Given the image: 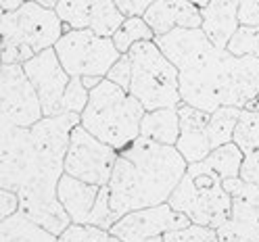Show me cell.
Returning <instances> with one entry per match:
<instances>
[{"label": "cell", "mask_w": 259, "mask_h": 242, "mask_svg": "<svg viewBox=\"0 0 259 242\" xmlns=\"http://www.w3.org/2000/svg\"><path fill=\"white\" fill-rule=\"evenodd\" d=\"M144 113V107L132 94L103 77V82L90 90L86 109L79 115V125L119 153L140 136Z\"/></svg>", "instance_id": "obj_4"}, {"label": "cell", "mask_w": 259, "mask_h": 242, "mask_svg": "<svg viewBox=\"0 0 259 242\" xmlns=\"http://www.w3.org/2000/svg\"><path fill=\"white\" fill-rule=\"evenodd\" d=\"M42 107L21 65L0 67V169L15 157L29 127L40 121Z\"/></svg>", "instance_id": "obj_6"}, {"label": "cell", "mask_w": 259, "mask_h": 242, "mask_svg": "<svg viewBox=\"0 0 259 242\" xmlns=\"http://www.w3.org/2000/svg\"><path fill=\"white\" fill-rule=\"evenodd\" d=\"M117 5V9L125 15V17H132V15H142L151 7L153 0H113Z\"/></svg>", "instance_id": "obj_33"}, {"label": "cell", "mask_w": 259, "mask_h": 242, "mask_svg": "<svg viewBox=\"0 0 259 242\" xmlns=\"http://www.w3.org/2000/svg\"><path fill=\"white\" fill-rule=\"evenodd\" d=\"M17 211H19L17 192H13L9 188H0V221H5L7 217L15 215Z\"/></svg>", "instance_id": "obj_32"}, {"label": "cell", "mask_w": 259, "mask_h": 242, "mask_svg": "<svg viewBox=\"0 0 259 242\" xmlns=\"http://www.w3.org/2000/svg\"><path fill=\"white\" fill-rule=\"evenodd\" d=\"M203 161L222 177V180L238 177L240 167H242V151L234 142H228V144H224V147L213 149Z\"/></svg>", "instance_id": "obj_24"}, {"label": "cell", "mask_w": 259, "mask_h": 242, "mask_svg": "<svg viewBox=\"0 0 259 242\" xmlns=\"http://www.w3.org/2000/svg\"><path fill=\"white\" fill-rule=\"evenodd\" d=\"M190 3H192V5H197V7L201 9V7H205V5L209 3V0H190Z\"/></svg>", "instance_id": "obj_37"}, {"label": "cell", "mask_w": 259, "mask_h": 242, "mask_svg": "<svg viewBox=\"0 0 259 242\" xmlns=\"http://www.w3.org/2000/svg\"><path fill=\"white\" fill-rule=\"evenodd\" d=\"M236 17L240 25H259V0H236Z\"/></svg>", "instance_id": "obj_31"}, {"label": "cell", "mask_w": 259, "mask_h": 242, "mask_svg": "<svg viewBox=\"0 0 259 242\" xmlns=\"http://www.w3.org/2000/svg\"><path fill=\"white\" fill-rule=\"evenodd\" d=\"M115 159H117L115 149L96 140L90 132H86L77 123L69 134L67 153H65V161H63V173L77 177V180L86 184L107 186Z\"/></svg>", "instance_id": "obj_10"}, {"label": "cell", "mask_w": 259, "mask_h": 242, "mask_svg": "<svg viewBox=\"0 0 259 242\" xmlns=\"http://www.w3.org/2000/svg\"><path fill=\"white\" fill-rule=\"evenodd\" d=\"M99 192L101 186L86 184L67 173H63L57 184V199L65 209V213L69 215L71 223H82V225L90 223V213L94 209Z\"/></svg>", "instance_id": "obj_18"}, {"label": "cell", "mask_w": 259, "mask_h": 242, "mask_svg": "<svg viewBox=\"0 0 259 242\" xmlns=\"http://www.w3.org/2000/svg\"><path fill=\"white\" fill-rule=\"evenodd\" d=\"M188 163L169 144L138 136L117 153L109 177V203L117 219L130 211L167 203Z\"/></svg>", "instance_id": "obj_3"}, {"label": "cell", "mask_w": 259, "mask_h": 242, "mask_svg": "<svg viewBox=\"0 0 259 242\" xmlns=\"http://www.w3.org/2000/svg\"><path fill=\"white\" fill-rule=\"evenodd\" d=\"M167 203L171 209L184 213L190 223L209 228H220L232 209V199L224 188V180L205 161L186 167Z\"/></svg>", "instance_id": "obj_7"}, {"label": "cell", "mask_w": 259, "mask_h": 242, "mask_svg": "<svg viewBox=\"0 0 259 242\" xmlns=\"http://www.w3.org/2000/svg\"><path fill=\"white\" fill-rule=\"evenodd\" d=\"M155 44L178 69L180 103L213 113L245 109L259 94V57H234L215 48L201 27H178L155 36Z\"/></svg>", "instance_id": "obj_1"}, {"label": "cell", "mask_w": 259, "mask_h": 242, "mask_svg": "<svg viewBox=\"0 0 259 242\" xmlns=\"http://www.w3.org/2000/svg\"><path fill=\"white\" fill-rule=\"evenodd\" d=\"M155 36L169 34L178 27H201V9L190 0H153L151 7L142 13Z\"/></svg>", "instance_id": "obj_17"}, {"label": "cell", "mask_w": 259, "mask_h": 242, "mask_svg": "<svg viewBox=\"0 0 259 242\" xmlns=\"http://www.w3.org/2000/svg\"><path fill=\"white\" fill-rule=\"evenodd\" d=\"M238 25L236 0H209L201 7V29L215 48L226 51Z\"/></svg>", "instance_id": "obj_19"}, {"label": "cell", "mask_w": 259, "mask_h": 242, "mask_svg": "<svg viewBox=\"0 0 259 242\" xmlns=\"http://www.w3.org/2000/svg\"><path fill=\"white\" fill-rule=\"evenodd\" d=\"M226 51L234 57H259V25H238Z\"/></svg>", "instance_id": "obj_25"}, {"label": "cell", "mask_w": 259, "mask_h": 242, "mask_svg": "<svg viewBox=\"0 0 259 242\" xmlns=\"http://www.w3.org/2000/svg\"><path fill=\"white\" fill-rule=\"evenodd\" d=\"M224 188L232 199L230 215L215 228L218 242H259V186L242 177L224 180Z\"/></svg>", "instance_id": "obj_11"}, {"label": "cell", "mask_w": 259, "mask_h": 242, "mask_svg": "<svg viewBox=\"0 0 259 242\" xmlns=\"http://www.w3.org/2000/svg\"><path fill=\"white\" fill-rule=\"evenodd\" d=\"M178 134H180V119H178V107L147 111L140 121V136L174 147Z\"/></svg>", "instance_id": "obj_20"}, {"label": "cell", "mask_w": 259, "mask_h": 242, "mask_svg": "<svg viewBox=\"0 0 259 242\" xmlns=\"http://www.w3.org/2000/svg\"><path fill=\"white\" fill-rule=\"evenodd\" d=\"M115 221H117V217L113 215L111 203H109V188L107 186H101V192H99V197H96L94 209H92V213H90V225L109 230Z\"/></svg>", "instance_id": "obj_29"}, {"label": "cell", "mask_w": 259, "mask_h": 242, "mask_svg": "<svg viewBox=\"0 0 259 242\" xmlns=\"http://www.w3.org/2000/svg\"><path fill=\"white\" fill-rule=\"evenodd\" d=\"M188 223L190 219L184 213L171 209L169 203H161L121 215L109 228V234L123 242H163L165 232L186 228Z\"/></svg>", "instance_id": "obj_12"}, {"label": "cell", "mask_w": 259, "mask_h": 242, "mask_svg": "<svg viewBox=\"0 0 259 242\" xmlns=\"http://www.w3.org/2000/svg\"><path fill=\"white\" fill-rule=\"evenodd\" d=\"M111 40L119 51V55H127V51L136 42L155 40V34H153V29L149 27V23L142 19V15H132V17L123 19V23L117 27L115 34L111 36Z\"/></svg>", "instance_id": "obj_23"}, {"label": "cell", "mask_w": 259, "mask_h": 242, "mask_svg": "<svg viewBox=\"0 0 259 242\" xmlns=\"http://www.w3.org/2000/svg\"><path fill=\"white\" fill-rule=\"evenodd\" d=\"M53 48L69 77H105L121 57L111 38L90 29H67Z\"/></svg>", "instance_id": "obj_9"}, {"label": "cell", "mask_w": 259, "mask_h": 242, "mask_svg": "<svg viewBox=\"0 0 259 242\" xmlns=\"http://www.w3.org/2000/svg\"><path fill=\"white\" fill-rule=\"evenodd\" d=\"M90 90L84 88L82 77H69V84L63 94V113H73V115H82L86 109Z\"/></svg>", "instance_id": "obj_28"}, {"label": "cell", "mask_w": 259, "mask_h": 242, "mask_svg": "<svg viewBox=\"0 0 259 242\" xmlns=\"http://www.w3.org/2000/svg\"><path fill=\"white\" fill-rule=\"evenodd\" d=\"M0 242H57V236L17 211L0 221Z\"/></svg>", "instance_id": "obj_21"}, {"label": "cell", "mask_w": 259, "mask_h": 242, "mask_svg": "<svg viewBox=\"0 0 259 242\" xmlns=\"http://www.w3.org/2000/svg\"><path fill=\"white\" fill-rule=\"evenodd\" d=\"M0 67H3V57H0Z\"/></svg>", "instance_id": "obj_39"}, {"label": "cell", "mask_w": 259, "mask_h": 242, "mask_svg": "<svg viewBox=\"0 0 259 242\" xmlns=\"http://www.w3.org/2000/svg\"><path fill=\"white\" fill-rule=\"evenodd\" d=\"M238 117H240V109L236 107H220L213 113H209L207 136H209V144H211V151L232 142Z\"/></svg>", "instance_id": "obj_22"}, {"label": "cell", "mask_w": 259, "mask_h": 242, "mask_svg": "<svg viewBox=\"0 0 259 242\" xmlns=\"http://www.w3.org/2000/svg\"><path fill=\"white\" fill-rule=\"evenodd\" d=\"M36 3L42 5L44 9H53V11H55V7L59 5V0H36Z\"/></svg>", "instance_id": "obj_36"}, {"label": "cell", "mask_w": 259, "mask_h": 242, "mask_svg": "<svg viewBox=\"0 0 259 242\" xmlns=\"http://www.w3.org/2000/svg\"><path fill=\"white\" fill-rule=\"evenodd\" d=\"M25 0H0V9L3 11H15V9H19Z\"/></svg>", "instance_id": "obj_35"}, {"label": "cell", "mask_w": 259, "mask_h": 242, "mask_svg": "<svg viewBox=\"0 0 259 242\" xmlns=\"http://www.w3.org/2000/svg\"><path fill=\"white\" fill-rule=\"evenodd\" d=\"M127 57L132 63V79L127 92L144 107V111L180 105L178 69L161 53L155 40L136 42L127 51Z\"/></svg>", "instance_id": "obj_8"}, {"label": "cell", "mask_w": 259, "mask_h": 242, "mask_svg": "<svg viewBox=\"0 0 259 242\" xmlns=\"http://www.w3.org/2000/svg\"><path fill=\"white\" fill-rule=\"evenodd\" d=\"M101 82H103V77H96V75H86V77H82V84H84V88H86V90L96 88Z\"/></svg>", "instance_id": "obj_34"}, {"label": "cell", "mask_w": 259, "mask_h": 242, "mask_svg": "<svg viewBox=\"0 0 259 242\" xmlns=\"http://www.w3.org/2000/svg\"><path fill=\"white\" fill-rule=\"evenodd\" d=\"M77 123L79 115L73 113L42 117L29 127L21 149L0 169V188L17 192L19 213L55 236L71 223L57 199V184L63 175L69 134Z\"/></svg>", "instance_id": "obj_2"}, {"label": "cell", "mask_w": 259, "mask_h": 242, "mask_svg": "<svg viewBox=\"0 0 259 242\" xmlns=\"http://www.w3.org/2000/svg\"><path fill=\"white\" fill-rule=\"evenodd\" d=\"M163 242H218V234L215 228H209V225L188 223L186 228L165 232Z\"/></svg>", "instance_id": "obj_27"}, {"label": "cell", "mask_w": 259, "mask_h": 242, "mask_svg": "<svg viewBox=\"0 0 259 242\" xmlns=\"http://www.w3.org/2000/svg\"><path fill=\"white\" fill-rule=\"evenodd\" d=\"M21 67L40 101L42 115H63V94L69 84V73L63 69L55 48H46V51L34 55Z\"/></svg>", "instance_id": "obj_13"}, {"label": "cell", "mask_w": 259, "mask_h": 242, "mask_svg": "<svg viewBox=\"0 0 259 242\" xmlns=\"http://www.w3.org/2000/svg\"><path fill=\"white\" fill-rule=\"evenodd\" d=\"M105 77L109 79V82L117 84L121 90L127 92L130 90V79H132V63H130V57L127 55H121L115 63H113V67L107 71Z\"/></svg>", "instance_id": "obj_30"}, {"label": "cell", "mask_w": 259, "mask_h": 242, "mask_svg": "<svg viewBox=\"0 0 259 242\" xmlns=\"http://www.w3.org/2000/svg\"><path fill=\"white\" fill-rule=\"evenodd\" d=\"M55 13L65 29H90L107 38L115 34L125 19L113 0H59Z\"/></svg>", "instance_id": "obj_14"}, {"label": "cell", "mask_w": 259, "mask_h": 242, "mask_svg": "<svg viewBox=\"0 0 259 242\" xmlns=\"http://www.w3.org/2000/svg\"><path fill=\"white\" fill-rule=\"evenodd\" d=\"M178 119H180V134H178L174 147L184 157L188 165L199 163L211 153V144H209L207 136L209 113L180 103L178 105Z\"/></svg>", "instance_id": "obj_15"}, {"label": "cell", "mask_w": 259, "mask_h": 242, "mask_svg": "<svg viewBox=\"0 0 259 242\" xmlns=\"http://www.w3.org/2000/svg\"><path fill=\"white\" fill-rule=\"evenodd\" d=\"M65 25L53 9H44L36 0L15 11L0 9V57L3 65H23L34 55L53 48L65 34Z\"/></svg>", "instance_id": "obj_5"}, {"label": "cell", "mask_w": 259, "mask_h": 242, "mask_svg": "<svg viewBox=\"0 0 259 242\" xmlns=\"http://www.w3.org/2000/svg\"><path fill=\"white\" fill-rule=\"evenodd\" d=\"M111 242H123V240H119V238H115V236H111Z\"/></svg>", "instance_id": "obj_38"}, {"label": "cell", "mask_w": 259, "mask_h": 242, "mask_svg": "<svg viewBox=\"0 0 259 242\" xmlns=\"http://www.w3.org/2000/svg\"><path fill=\"white\" fill-rule=\"evenodd\" d=\"M57 242H111L109 230L96 228V225H82V223H69L59 236Z\"/></svg>", "instance_id": "obj_26"}, {"label": "cell", "mask_w": 259, "mask_h": 242, "mask_svg": "<svg viewBox=\"0 0 259 242\" xmlns=\"http://www.w3.org/2000/svg\"><path fill=\"white\" fill-rule=\"evenodd\" d=\"M232 142L242 151L240 177L259 186V94L245 109H240Z\"/></svg>", "instance_id": "obj_16"}]
</instances>
